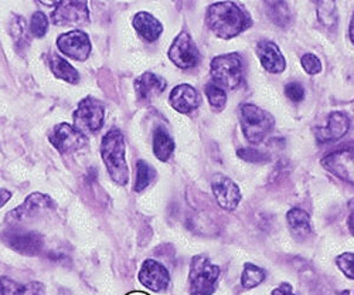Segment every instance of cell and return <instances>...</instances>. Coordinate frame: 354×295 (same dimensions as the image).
Listing matches in <instances>:
<instances>
[{"instance_id": "9a60e30c", "label": "cell", "mask_w": 354, "mask_h": 295, "mask_svg": "<svg viewBox=\"0 0 354 295\" xmlns=\"http://www.w3.org/2000/svg\"><path fill=\"white\" fill-rule=\"evenodd\" d=\"M54 206L55 204L50 196L43 193H33L24 200L21 206H19V208H16L13 212L8 215V220L12 223L21 222L28 217H33L41 212L54 209Z\"/></svg>"}, {"instance_id": "d6986e66", "label": "cell", "mask_w": 354, "mask_h": 295, "mask_svg": "<svg viewBox=\"0 0 354 295\" xmlns=\"http://www.w3.org/2000/svg\"><path fill=\"white\" fill-rule=\"evenodd\" d=\"M133 27L136 28L139 36L146 42L158 40L163 32L162 23L147 12H139L133 17Z\"/></svg>"}, {"instance_id": "277c9868", "label": "cell", "mask_w": 354, "mask_h": 295, "mask_svg": "<svg viewBox=\"0 0 354 295\" xmlns=\"http://www.w3.org/2000/svg\"><path fill=\"white\" fill-rule=\"evenodd\" d=\"M220 277V267L205 256H196L190 264V295H213Z\"/></svg>"}, {"instance_id": "ffe728a7", "label": "cell", "mask_w": 354, "mask_h": 295, "mask_svg": "<svg viewBox=\"0 0 354 295\" xmlns=\"http://www.w3.org/2000/svg\"><path fill=\"white\" fill-rule=\"evenodd\" d=\"M0 295H46V285L39 281L20 284L9 277H0Z\"/></svg>"}, {"instance_id": "52a82bcc", "label": "cell", "mask_w": 354, "mask_h": 295, "mask_svg": "<svg viewBox=\"0 0 354 295\" xmlns=\"http://www.w3.org/2000/svg\"><path fill=\"white\" fill-rule=\"evenodd\" d=\"M169 58L177 67L183 70L197 66L200 62V53L189 33H180L174 39L169 50Z\"/></svg>"}, {"instance_id": "30bf717a", "label": "cell", "mask_w": 354, "mask_h": 295, "mask_svg": "<svg viewBox=\"0 0 354 295\" xmlns=\"http://www.w3.org/2000/svg\"><path fill=\"white\" fill-rule=\"evenodd\" d=\"M57 47L67 57L77 62H84L91 54V40L86 33L73 30L62 35L57 39Z\"/></svg>"}, {"instance_id": "d4e9b609", "label": "cell", "mask_w": 354, "mask_h": 295, "mask_svg": "<svg viewBox=\"0 0 354 295\" xmlns=\"http://www.w3.org/2000/svg\"><path fill=\"white\" fill-rule=\"evenodd\" d=\"M265 9L270 19L279 27H288L290 24V12L288 5L283 2H267Z\"/></svg>"}, {"instance_id": "5bb4252c", "label": "cell", "mask_w": 354, "mask_h": 295, "mask_svg": "<svg viewBox=\"0 0 354 295\" xmlns=\"http://www.w3.org/2000/svg\"><path fill=\"white\" fill-rule=\"evenodd\" d=\"M139 281L151 291H165L170 284V274L163 264L155 260H146L139 271Z\"/></svg>"}, {"instance_id": "f1b7e54d", "label": "cell", "mask_w": 354, "mask_h": 295, "mask_svg": "<svg viewBox=\"0 0 354 295\" xmlns=\"http://www.w3.org/2000/svg\"><path fill=\"white\" fill-rule=\"evenodd\" d=\"M317 13L320 21L328 26L335 27L337 23V15H336V5L333 2H320L317 5Z\"/></svg>"}, {"instance_id": "7c38bea8", "label": "cell", "mask_w": 354, "mask_h": 295, "mask_svg": "<svg viewBox=\"0 0 354 295\" xmlns=\"http://www.w3.org/2000/svg\"><path fill=\"white\" fill-rule=\"evenodd\" d=\"M326 168L337 178L354 185V150H339L322 159Z\"/></svg>"}, {"instance_id": "2e32d148", "label": "cell", "mask_w": 354, "mask_h": 295, "mask_svg": "<svg viewBox=\"0 0 354 295\" xmlns=\"http://www.w3.org/2000/svg\"><path fill=\"white\" fill-rule=\"evenodd\" d=\"M169 102L177 112L190 114L200 105V96L192 85L180 84L171 90Z\"/></svg>"}, {"instance_id": "6da1fadb", "label": "cell", "mask_w": 354, "mask_h": 295, "mask_svg": "<svg viewBox=\"0 0 354 295\" xmlns=\"http://www.w3.org/2000/svg\"><path fill=\"white\" fill-rule=\"evenodd\" d=\"M205 23L221 39H232L251 26V17L234 2H220L209 6Z\"/></svg>"}, {"instance_id": "f546056e", "label": "cell", "mask_w": 354, "mask_h": 295, "mask_svg": "<svg viewBox=\"0 0 354 295\" xmlns=\"http://www.w3.org/2000/svg\"><path fill=\"white\" fill-rule=\"evenodd\" d=\"M30 32L35 37L41 39L48 32V17L43 12H36L30 20Z\"/></svg>"}, {"instance_id": "7402d4cb", "label": "cell", "mask_w": 354, "mask_h": 295, "mask_svg": "<svg viewBox=\"0 0 354 295\" xmlns=\"http://www.w3.org/2000/svg\"><path fill=\"white\" fill-rule=\"evenodd\" d=\"M174 151V141L170 134L163 128L159 127L153 132V152L155 157L162 161L167 162Z\"/></svg>"}, {"instance_id": "ac0fdd59", "label": "cell", "mask_w": 354, "mask_h": 295, "mask_svg": "<svg viewBox=\"0 0 354 295\" xmlns=\"http://www.w3.org/2000/svg\"><path fill=\"white\" fill-rule=\"evenodd\" d=\"M350 127L348 116L343 112H333L329 115L328 124L317 129V139L320 142H332L343 138Z\"/></svg>"}, {"instance_id": "cb8c5ba5", "label": "cell", "mask_w": 354, "mask_h": 295, "mask_svg": "<svg viewBox=\"0 0 354 295\" xmlns=\"http://www.w3.org/2000/svg\"><path fill=\"white\" fill-rule=\"evenodd\" d=\"M48 64H50V70L53 71V74L57 78L71 82V84H77L80 81L78 71L67 60H64V58L58 57V55H53L50 58Z\"/></svg>"}, {"instance_id": "1f68e13d", "label": "cell", "mask_w": 354, "mask_h": 295, "mask_svg": "<svg viewBox=\"0 0 354 295\" xmlns=\"http://www.w3.org/2000/svg\"><path fill=\"white\" fill-rule=\"evenodd\" d=\"M337 267L347 277L354 280V253H343L336 260Z\"/></svg>"}, {"instance_id": "484cf974", "label": "cell", "mask_w": 354, "mask_h": 295, "mask_svg": "<svg viewBox=\"0 0 354 295\" xmlns=\"http://www.w3.org/2000/svg\"><path fill=\"white\" fill-rule=\"evenodd\" d=\"M205 96H207L209 104L214 111H221L227 105V93L223 87L210 81L205 84Z\"/></svg>"}, {"instance_id": "7a4b0ae2", "label": "cell", "mask_w": 354, "mask_h": 295, "mask_svg": "<svg viewBox=\"0 0 354 295\" xmlns=\"http://www.w3.org/2000/svg\"><path fill=\"white\" fill-rule=\"evenodd\" d=\"M101 155L111 179L118 185H127L129 170L125 159V138L120 129H111L102 138Z\"/></svg>"}, {"instance_id": "4dcf8cb0", "label": "cell", "mask_w": 354, "mask_h": 295, "mask_svg": "<svg viewBox=\"0 0 354 295\" xmlns=\"http://www.w3.org/2000/svg\"><path fill=\"white\" fill-rule=\"evenodd\" d=\"M12 33H13V39H15L17 47H26L28 44L27 27H26L24 19L15 17V21L12 24Z\"/></svg>"}, {"instance_id": "d590c367", "label": "cell", "mask_w": 354, "mask_h": 295, "mask_svg": "<svg viewBox=\"0 0 354 295\" xmlns=\"http://www.w3.org/2000/svg\"><path fill=\"white\" fill-rule=\"evenodd\" d=\"M272 295H297V294H293V289H292L290 284L285 283V284L279 285L278 288H275L272 291Z\"/></svg>"}, {"instance_id": "ba28073f", "label": "cell", "mask_w": 354, "mask_h": 295, "mask_svg": "<svg viewBox=\"0 0 354 295\" xmlns=\"http://www.w3.org/2000/svg\"><path fill=\"white\" fill-rule=\"evenodd\" d=\"M212 189L220 208L228 212L237 209V206L241 202V192L239 185L230 179L228 176L216 173L212 179Z\"/></svg>"}, {"instance_id": "8d00e7d4", "label": "cell", "mask_w": 354, "mask_h": 295, "mask_svg": "<svg viewBox=\"0 0 354 295\" xmlns=\"http://www.w3.org/2000/svg\"><path fill=\"white\" fill-rule=\"evenodd\" d=\"M12 199V193L6 189L0 188V208H3V206Z\"/></svg>"}, {"instance_id": "e575fe53", "label": "cell", "mask_w": 354, "mask_h": 295, "mask_svg": "<svg viewBox=\"0 0 354 295\" xmlns=\"http://www.w3.org/2000/svg\"><path fill=\"white\" fill-rule=\"evenodd\" d=\"M286 97L293 102H301L305 98V88L299 82H289L285 87Z\"/></svg>"}, {"instance_id": "74e56055", "label": "cell", "mask_w": 354, "mask_h": 295, "mask_svg": "<svg viewBox=\"0 0 354 295\" xmlns=\"http://www.w3.org/2000/svg\"><path fill=\"white\" fill-rule=\"evenodd\" d=\"M347 224H348V229H350L351 234L354 235V206H353V209H351V213H350V216H348Z\"/></svg>"}, {"instance_id": "836d02e7", "label": "cell", "mask_w": 354, "mask_h": 295, "mask_svg": "<svg viewBox=\"0 0 354 295\" xmlns=\"http://www.w3.org/2000/svg\"><path fill=\"white\" fill-rule=\"evenodd\" d=\"M301 63H302V67L305 69V71L310 75H315V74L320 73V70H322V63L315 54H310V53L305 54L301 58Z\"/></svg>"}, {"instance_id": "f35d334b", "label": "cell", "mask_w": 354, "mask_h": 295, "mask_svg": "<svg viewBox=\"0 0 354 295\" xmlns=\"http://www.w3.org/2000/svg\"><path fill=\"white\" fill-rule=\"evenodd\" d=\"M350 39H351V42H353V44H354V16H353L351 24H350Z\"/></svg>"}, {"instance_id": "3957f363", "label": "cell", "mask_w": 354, "mask_h": 295, "mask_svg": "<svg viewBox=\"0 0 354 295\" xmlns=\"http://www.w3.org/2000/svg\"><path fill=\"white\" fill-rule=\"evenodd\" d=\"M240 124L244 136L251 143H261L272 132L275 120L265 109L254 104H244L240 108Z\"/></svg>"}, {"instance_id": "44dd1931", "label": "cell", "mask_w": 354, "mask_h": 295, "mask_svg": "<svg viewBox=\"0 0 354 295\" xmlns=\"http://www.w3.org/2000/svg\"><path fill=\"white\" fill-rule=\"evenodd\" d=\"M165 88L166 81L153 73H145L135 81V90L143 100H151L152 96L163 93Z\"/></svg>"}, {"instance_id": "83f0119b", "label": "cell", "mask_w": 354, "mask_h": 295, "mask_svg": "<svg viewBox=\"0 0 354 295\" xmlns=\"http://www.w3.org/2000/svg\"><path fill=\"white\" fill-rule=\"evenodd\" d=\"M265 277H267V274H265V271L261 267H257L255 264L247 262L244 265V271L241 276V284L247 289L255 288L265 280Z\"/></svg>"}, {"instance_id": "e0dca14e", "label": "cell", "mask_w": 354, "mask_h": 295, "mask_svg": "<svg viewBox=\"0 0 354 295\" xmlns=\"http://www.w3.org/2000/svg\"><path fill=\"white\" fill-rule=\"evenodd\" d=\"M258 57L263 69L270 73L278 74L282 73L286 67L283 54L272 42H261L258 44Z\"/></svg>"}, {"instance_id": "9c48e42d", "label": "cell", "mask_w": 354, "mask_h": 295, "mask_svg": "<svg viewBox=\"0 0 354 295\" xmlns=\"http://www.w3.org/2000/svg\"><path fill=\"white\" fill-rule=\"evenodd\" d=\"M51 21L58 26H80L90 21L86 2H58L51 15Z\"/></svg>"}, {"instance_id": "603a6c76", "label": "cell", "mask_w": 354, "mask_h": 295, "mask_svg": "<svg viewBox=\"0 0 354 295\" xmlns=\"http://www.w3.org/2000/svg\"><path fill=\"white\" fill-rule=\"evenodd\" d=\"M286 220L292 233L295 235H298V238H306V235L312 231L310 217L302 209H290L286 215Z\"/></svg>"}, {"instance_id": "d6a6232c", "label": "cell", "mask_w": 354, "mask_h": 295, "mask_svg": "<svg viewBox=\"0 0 354 295\" xmlns=\"http://www.w3.org/2000/svg\"><path fill=\"white\" fill-rule=\"evenodd\" d=\"M237 155L248 162H265V161H270V155L261 152L258 150H252V148H243L237 152Z\"/></svg>"}, {"instance_id": "5b68a950", "label": "cell", "mask_w": 354, "mask_h": 295, "mask_svg": "<svg viewBox=\"0 0 354 295\" xmlns=\"http://www.w3.org/2000/svg\"><path fill=\"white\" fill-rule=\"evenodd\" d=\"M210 71L212 77L214 78V82L225 88H237L241 81H243V74H244V67L241 57L235 53L230 54H223L216 58H213V62L210 64Z\"/></svg>"}, {"instance_id": "4fadbf2b", "label": "cell", "mask_w": 354, "mask_h": 295, "mask_svg": "<svg viewBox=\"0 0 354 295\" xmlns=\"http://www.w3.org/2000/svg\"><path fill=\"white\" fill-rule=\"evenodd\" d=\"M3 239L9 247L24 256H37L43 250V238L35 231L13 229Z\"/></svg>"}, {"instance_id": "8fae6325", "label": "cell", "mask_w": 354, "mask_h": 295, "mask_svg": "<svg viewBox=\"0 0 354 295\" xmlns=\"http://www.w3.org/2000/svg\"><path fill=\"white\" fill-rule=\"evenodd\" d=\"M50 142L62 154H71L81 150L86 143V135L78 131L74 125L60 124L51 132Z\"/></svg>"}, {"instance_id": "8992f818", "label": "cell", "mask_w": 354, "mask_h": 295, "mask_svg": "<svg viewBox=\"0 0 354 295\" xmlns=\"http://www.w3.org/2000/svg\"><path fill=\"white\" fill-rule=\"evenodd\" d=\"M104 104L93 97L84 98L74 112V127L85 134H95L104 125Z\"/></svg>"}, {"instance_id": "4316f807", "label": "cell", "mask_w": 354, "mask_h": 295, "mask_svg": "<svg viewBox=\"0 0 354 295\" xmlns=\"http://www.w3.org/2000/svg\"><path fill=\"white\" fill-rule=\"evenodd\" d=\"M156 172L155 169L145 161H139L136 165V182H135V192H142L151 182L155 179Z\"/></svg>"}]
</instances>
